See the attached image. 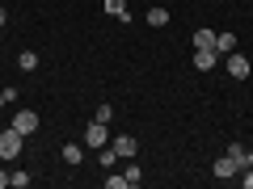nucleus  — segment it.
I'll return each mask as SVG.
<instances>
[{
  "label": "nucleus",
  "instance_id": "obj_12",
  "mask_svg": "<svg viewBox=\"0 0 253 189\" xmlns=\"http://www.w3.org/2000/svg\"><path fill=\"white\" fill-rule=\"evenodd\" d=\"M97 164H101V168H114V164H118V152H114V147H97Z\"/></svg>",
  "mask_w": 253,
  "mask_h": 189
},
{
  "label": "nucleus",
  "instance_id": "obj_20",
  "mask_svg": "<svg viewBox=\"0 0 253 189\" xmlns=\"http://www.w3.org/2000/svg\"><path fill=\"white\" fill-rule=\"evenodd\" d=\"M106 189H126V177H106Z\"/></svg>",
  "mask_w": 253,
  "mask_h": 189
},
{
  "label": "nucleus",
  "instance_id": "obj_17",
  "mask_svg": "<svg viewBox=\"0 0 253 189\" xmlns=\"http://www.w3.org/2000/svg\"><path fill=\"white\" fill-rule=\"evenodd\" d=\"M9 185L13 189H30V172H9Z\"/></svg>",
  "mask_w": 253,
  "mask_h": 189
},
{
  "label": "nucleus",
  "instance_id": "obj_1",
  "mask_svg": "<svg viewBox=\"0 0 253 189\" xmlns=\"http://www.w3.org/2000/svg\"><path fill=\"white\" fill-rule=\"evenodd\" d=\"M21 147H26V135H21V130H0V160H17L21 156Z\"/></svg>",
  "mask_w": 253,
  "mask_h": 189
},
{
  "label": "nucleus",
  "instance_id": "obj_9",
  "mask_svg": "<svg viewBox=\"0 0 253 189\" xmlns=\"http://www.w3.org/2000/svg\"><path fill=\"white\" fill-rule=\"evenodd\" d=\"M101 9H106V13H110L114 21H131V13H126V0H106Z\"/></svg>",
  "mask_w": 253,
  "mask_h": 189
},
{
  "label": "nucleus",
  "instance_id": "obj_21",
  "mask_svg": "<svg viewBox=\"0 0 253 189\" xmlns=\"http://www.w3.org/2000/svg\"><path fill=\"white\" fill-rule=\"evenodd\" d=\"M4 185H9V172H4V168H0V189H4Z\"/></svg>",
  "mask_w": 253,
  "mask_h": 189
},
{
  "label": "nucleus",
  "instance_id": "obj_7",
  "mask_svg": "<svg viewBox=\"0 0 253 189\" xmlns=\"http://www.w3.org/2000/svg\"><path fill=\"white\" fill-rule=\"evenodd\" d=\"M59 156H63V164H72V168H76V164L84 160V147H81V143H63Z\"/></svg>",
  "mask_w": 253,
  "mask_h": 189
},
{
  "label": "nucleus",
  "instance_id": "obj_15",
  "mask_svg": "<svg viewBox=\"0 0 253 189\" xmlns=\"http://www.w3.org/2000/svg\"><path fill=\"white\" fill-rule=\"evenodd\" d=\"M199 46H215V30H194V51Z\"/></svg>",
  "mask_w": 253,
  "mask_h": 189
},
{
  "label": "nucleus",
  "instance_id": "obj_11",
  "mask_svg": "<svg viewBox=\"0 0 253 189\" xmlns=\"http://www.w3.org/2000/svg\"><path fill=\"white\" fill-rule=\"evenodd\" d=\"M245 156H249V147H245V143H228V160H232L236 168H245Z\"/></svg>",
  "mask_w": 253,
  "mask_h": 189
},
{
  "label": "nucleus",
  "instance_id": "obj_13",
  "mask_svg": "<svg viewBox=\"0 0 253 189\" xmlns=\"http://www.w3.org/2000/svg\"><path fill=\"white\" fill-rule=\"evenodd\" d=\"M17 67H21V72H34V67H38V51H21L17 55Z\"/></svg>",
  "mask_w": 253,
  "mask_h": 189
},
{
  "label": "nucleus",
  "instance_id": "obj_14",
  "mask_svg": "<svg viewBox=\"0 0 253 189\" xmlns=\"http://www.w3.org/2000/svg\"><path fill=\"white\" fill-rule=\"evenodd\" d=\"M123 177H126V189H135L139 181H144V168H139V164H126V172H123Z\"/></svg>",
  "mask_w": 253,
  "mask_h": 189
},
{
  "label": "nucleus",
  "instance_id": "obj_18",
  "mask_svg": "<svg viewBox=\"0 0 253 189\" xmlns=\"http://www.w3.org/2000/svg\"><path fill=\"white\" fill-rule=\"evenodd\" d=\"M93 118H97V122H114V105H97Z\"/></svg>",
  "mask_w": 253,
  "mask_h": 189
},
{
  "label": "nucleus",
  "instance_id": "obj_23",
  "mask_svg": "<svg viewBox=\"0 0 253 189\" xmlns=\"http://www.w3.org/2000/svg\"><path fill=\"white\" fill-rule=\"evenodd\" d=\"M245 168H253V152H249V156H245Z\"/></svg>",
  "mask_w": 253,
  "mask_h": 189
},
{
  "label": "nucleus",
  "instance_id": "obj_10",
  "mask_svg": "<svg viewBox=\"0 0 253 189\" xmlns=\"http://www.w3.org/2000/svg\"><path fill=\"white\" fill-rule=\"evenodd\" d=\"M215 51H219V55H232V51H236V34H232V30L215 34Z\"/></svg>",
  "mask_w": 253,
  "mask_h": 189
},
{
  "label": "nucleus",
  "instance_id": "obj_3",
  "mask_svg": "<svg viewBox=\"0 0 253 189\" xmlns=\"http://www.w3.org/2000/svg\"><path fill=\"white\" fill-rule=\"evenodd\" d=\"M13 130H21V135H34V130H38V114H34V109H17V114H13Z\"/></svg>",
  "mask_w": 253,
  "mask_h": 189
},
{
  "label": "nucleus",
  "instance_id": "obj_8",
  "mask_svg": "<svg viewBox=\"0 0 253 189\" xmlns=\"http://www.w3.org/2000/svg\"><path fill=\"white\" fill-rule=\"evenodd\" d=\"M211 172H215L219 181H232V177H236V172H241V168H236V164L228 160V156H219V160H215V168H211Z\"/></svg>",
  "mask_w": 253,
  "mask_h": 189
},
{
  "label": "nucleus",
  "instance_id": "obj_6",
  "mask_svg": "<svg viewBox=\"0 0 253 189\" xmlns=\"http://www.w3.org/2000/svg\"><path fill=\"white\" fill-rule=\"evenodd\" d=\"M215 63H219V51H215V46H199V51H194V67H199V72H211Z\"/></svg>",
  "mask_w": 253,
  "mask_h": 189
},
{
  "label": "nucleus",
  "instance_id": "obj_4",
  "mask_svg": "<svg viewBox=\"0 0 253 189\" xmlns=\"http://www.w3.org/2000/svg\"><path fill=\"white\" fill-rule=\"evenodd\" d=\"M110 147L118 152V160H135V152H139V139H131V135H118V139H110Z\"/></svg>",
  "mask_w": 253,
  "mask_h": 189
},
{
  "label": "nucleus",
  "instance_id": "obj_16",
  "mask_svg": "<svg viewBox=\"0 0 253 189\" xmlns=\"http://www.w3.org/2000/svg\"><path fill=\"white\" fill-rule=\"evenodd\" d=\"M148 26H169V9H148Z\"/></svg>",
  "mask_w": 253,
  "mask_h": 189
},
{
  "label": "nucleus",
  "instance_id": "obj_22",
  "mask_svg": "<svg viewBox=\"0 0 253 189\" xmlns=\"http://www.w3.org/2000/svg\"><path fill=\"white\" fill-rule=\"evenodd\" d=\"M4 21H9V9H0V30H4Z\"/></svg>",
  "mask_w": 253,
  "mask_h": 189
},
{
  "label": "nucleus",
  "instance_id": "obj_19",
  "mask_svg": "<svg viewBox=\"0 0 253 189\" xmlns=\"http://www.w3.org/2000/svg\"><path fill=\"white\" fill-rule=\"evenodd\" d=\"M236 177H241V185H245V189H253V168H241Z\"/></svg>",
  "mask_w": 253,
  "mask_h": 189
},
{
  "label": "nucleus",
  "instance_id": "obj_2",
  "mask_svg": "<svg viewBox=\"0 0 253 189\" xmlns=\"http://www.w3.org/2000/svg\"><path fill=\"white\" fill-rule=\"evenodd\" d=\"M84 143H89L93 152H97V147H106V143H110V122H97V118H93L89 130H84Z\"/></svg>",
  "mask_w": 253,
  "mask_h": 189
},
{
  "label": "nucleus",
  "instance_id": "obj_5",
  "mask_svg": "<svg viewBox=\"0 0 253 189\" xmlns=\"http://www.w3.org/2000/svg\"><path fill=\"white\" fill-rule=\"evenodd\" d=\"M224 59H228V76H232V80H245V76H249V59H245L241 51L224 55Z\"/></svg>",
  "mask_w": 253,
  "mask_h": 189
},
{
  "label": "nucleus",
  "instance_id": "obj_24",
  "mask_svg": "<svg viewBox=\"0 0 253 189\" xmlns=\"http://www.w3.org/2000/svg\"><path fill=\"white\" fill-rule=\"evenodd\" d=\"M0 105H9V101H4V89H0Z\"/></svg>",
  "mask_w": 253,
  "mask_h": 189
}]
</instances>
